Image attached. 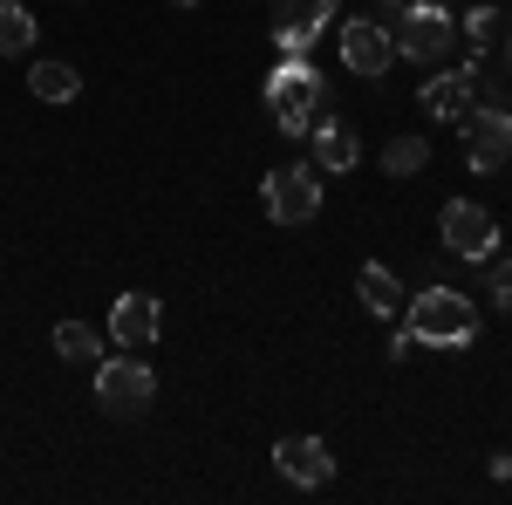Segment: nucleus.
Instances as JSON below:
<instances>
[{
  "label": "nucleus",
  "mask_w": 512,
  "mask_h": 505,
  "mask_svg": "<svg viewBox=\"0 0 512 505\" xmlns=\"http://www.w3.org/2000/svg\"><path fill=\"white\" fill-rule=\"evenodd\" d=\"M35 48V14L21 0H0V55H28Z\"/></svg>",
  "instance_id": "dca6fc26"
},
{
  "label": "nucleus",
  "mask_w": 512,
  "mask_h": 505,
  "mask_svg": "<svg viewBox=\"0 0 512 505\" xmlns=\"http://www.w3.org/2000/svg\"><path fill=\"white\" fill-rule=\"evenodd\" d=\"M171 7H198V0H171Z\"/></svg>",
  "instance_id": "412c9836"
},
{
  "label": "nucleus",
  "mask_w": 512,
  "mask_h": 505,
  "mask_svg": "<svg viewBox=\"0 0 512 505\" xmlns=\"http://www.w3.org/2000/svg\"><path fill=\"white\" fill-rule=\"evenodd\" d=\"M164 328V314L151 294H117V308H110V342L117 349H151Z\"/></svg>",
  "instance_id": "9b49d317"
},
{
  "label": "nucleus",
  "mask_w": 512,
  "mask_h": 505,
  "mask_svg": "<svg viewBox=\"0 0 512 505\" xmlns=\"http://www.w3.org/2000/svg\"><path fill=\"white\" fill-rule=\"evenodd\" d=\"M355 294H362V308L376 314V321H396V314L410 308V301H403V280H396L390 267H376V260L355 273Z\"/></svg>",
  "instance_id": "ddd939ff"
},
{
  "label": "nucleus",
  "mask_w": 512,
  "mask_h": 505,
  "mask_svg": "<svg viewBox=\"0 0 512 505\" xmlns=\"http://www.w3.org/2000/svg\"><path fill=\"white\" fill-rule=\"evenodd\" d=\"M328 14H335V0H274V48L308 55L315 35L328 28Z\"/></svg>",
  "instance_id": "6e6552de"
},
{
  "label": "nucleus",
  "mask_w": 512,
  "mask_h": 505,
  "mask_svg": "<svg viewBox=\"0 0 512 505\" xmlns=\"http://www.w3.org/2000/svg\"><path fill=\"white\" fill-rule=\"evenodd\" d=\"M342 62H349L355 76H390L396 35L383 28V21H349V28H342Z\"/></svg>",
  "instance_id": "9d476101"
},
{
  "label": "nucleus",
  "mask_w": 512,
  "mask_h": 505,
  "mask_svg": "<svg viewBox=\"0 0 512 505\" xmlns=\"http://www.w3.org/2000/svg\"><path fill=\"white\" fill-rule=\"evenodd\" d=\"M424 137H396L390 151H383V171H390V178H417V171H424Z\"/></svg>",
  "instance_id": "a211bd4d"
},
{
  "label": "nucleus",
  "mask_w": 512,
  "mask_h": 505,
  "mask_svg": "<svg viewBox=\"0 0 512 505\" xmlns=\"http://www.w3.org/2000/svg\"><path fill=\"white\" fill-rule=\"evenodd\" d=\"M424 110H431V117H465V110H472V69H458V76L437 69V76L424 82Z\"/></svg>",
  "instance_id": "4468645a"
},
{
  "label": "nucleus",
  "mask_w": 512,
  "mask_h": 505,
  "mask_svg": "<svg viewBox=\"0 0 512 505\" xmlns=\"http://www.w3.org/2000/svg\"><path fill=\"white\" fill-rule=\"evenodd\" d=\"M492 308H499V314H512V260H506L499 273H492Z\"/></svg>",
  "instance_id": "aec40b11"
},
{
  "label": "nucleus",
  "mask_w": 512,
  "mask_h": 505,
  "mask_svg": "<svg viewBox=\"0 0 512 505\" xmlns=\"http://www.w3.org/2000/svg\"><path fill=\"white\" fill-rule=\"evenodd\" d=\"M308 137H315V164L321 171H355V164H362V144H355V130L342 117H315Z\"/></svg>",
  "instance_id": "f8f14e48"
},
{
  "label": "nucleus",
  "mask_w": 512,
  "mask_h": 505,
  "mask_svg": "<svg viewBox=\"0 0 512 505\" xmlns=\"http://www.w3.org/2000/svg\"><path fill=\"white\" fill-rule=\"evenodd\" d=\"M151 396H158V376H151V362H137V355H117V362L96 369V403L117 410V417H137Z\"/></svg>",
  "instance_id": "39448f33"
},
{
  "label": "nucleus",
  "mask_w": 512,
  "mask_h": 505,
  "mask_svg": "<svg viewBox=\"0 0 512 505\" xmlns=\"http://www.w3.org/2000/svg\"><path fill=\"white\" fill-rule=\"evenodd\" d=\"M451 14L444 7H431V0H403V21H396V55H410V62H424V69H437L444 55H451Z\"/></svg>",
  "instance_id": "20e7f679"
},
{
  "label": "nucleus",
  "mask_w": 512,
  "mask_h": 505,
  "mask_svg": "<svg viewBox=\"0 0 512 505\" xmlns=\"http://www.w3.org/2000/svg\"><path fill=\"white\" fill-rule=\"evenodd\" d=\"M274 465L287 485H301V492H315V485H328L335 478V458H328V444L321 437H280L274 444Z\"/></svg>",
  "instance_id": "1a4fd4ad"
},
{
  "label": "nucleus",
  "mask_w": 512,
  "mask_h": 505,
  "mask_svg": "<svg viewBox=\"0 0 512 505\" xmlns=\"http://www.w3.org/2000/svg\"><path fill=\"white\" fill-rule=\"evenodd\" d=\"M28 89H35L41 103H76L82 76L69 69V62H35V69H28Z\"/></svg>",
  "instance_id": "2eb2a0df"
},
{
  "label": "nucleus",
  "mask_w": 512,
  "mask_h": 505,
  "mask_svg": "<svg viewBox=\"0 0 512 505\" xmlns=\"http://www.w3.org/2000/svg\"><path fill=\"white\" fill-rule=\"evenodd\" d=\"M260 198H267V219L274 226H308L321 212V171L315 164H280V171H267Z\"/></svg>",
  "instance_id": "7ed1b4c3"
},
{
  "label": "nucleus",
  "mask_w": 512,
  "mask_h": 505,
  "mask_svg": "<svg viewBox=\"0 0 512 505\" xmlns=\"http://www.w3.org/2000/svg\"><path fill=\"white\" fill-rule=\"evenodd\" d=\"M506 69H512V41H506Z\"/></svg>",
  "instance_id": "4be33fe9"
},
{
  "label": "nucleus",
  "mask_w": 512,
  "mask_h": 505,
  "mask_svg": "<svg viewBox=\"0 0 512 505\" xmlns=\"http://www.w3.org/2000/svg\"><path fill=\"white\" fill-rule=\"evenodd\" d=\"M55 355H62V362H96V355H103V335H96L89 321H55Z\"/></svg>",
  "instance_id": "f3484780"
},
{
  "label": "nucleus",
  "mask_w": 512,
  "mask_h": 505,
  "mask_svg": "<svg viewBox=\"0 0 512 505\" xmlns=\"http://www.w3.org/2000/svg\"><path fill=\"white\" fill-rule=\"evenodd\" d=\"M512 157V110H465V164L499 171Z\"/></svg>",
  "instance_id": "0eeeda50"
},
{
  "label": "nucleus",
  "mask_w": 512,
  "mask_h": 505,
  "mask_svg": "<svg viewBox=\"0 0 512 505\" xmlns=\"http://www.w3.org/2000/svg\"><path fill=\"white\" fill-rule=\"evenodd\" d=\"M410 335H417V349H465L478 335V308L458 287H431L410 301Z\"/></svg>",
  "instance_id": "f257e3e1"
},
{
  "label": "nucleus",
  "mask_w": 512,
  "mask_h": 505,
  "mask_svg": "<svg viewBox=\"0 0 512 505\" xmlns=\"http://www.w3.org/2000/svg\"><path fill=\"white\" fill-rule=\"evenodd\" d=\"M444 246H451L458 260H492L499 219H492L478 198H451V205H444Z\"/></svg>",
  "instance_id": "423d86ee"
},
{
  "label": "nucleus",
  "mask_w": 512,
  "mask_h": 505,
  "mask_svg": "<svg viewBox=\"0 0 512 505\" xmlns=\"http://www.w3.org/2000/svg\"><path fill=\"white\" fill-rule=\"evenodd\" d=\"M267 110H274V123L287 130V137H308L321 117V76L301 62V55H287L274 76H267Z\"/></svg>",
  "instance_id": "f03ea898"
},
{
  "label": "nucleus",
  "mask_w": 512,
  "mask_h": 505,
  "mask_svg": "<svg viewBox=\"0 0 512 505\" xmlns=\"http://www.w3.org/2000/svg\"><path fill=\"white\" fill-rule=\"evenodd\" d=\"M492 21H499V14H492V7H478V14H465V35H472L478 48H492Z\"/></svg>",
  "instance_id": "6ab92c4d"
}]
</instances>
